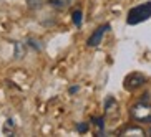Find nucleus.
<instances>
[{"label":"nucleus","instance_id":"1","mask_svg":"<svg viewBox=\"0 0 151 137\" xmlns=\"http://www.w3.org/2000/svg\"><path fill=\"white\" fill-rule=\"evenodd\" d=\"M151 17V2H145L141 5H136L128 12L126 17V23L128 25H138L141 22H146Z\"/></svg>","mask_w":151,"mask_h":137},{"label":"nucleus","instance_id":"2","mask_svg":"<svg viewBox=\"0 0 151 137\" xmlns=\"http://www.w3.org/2000/svg\"><path fill=\"white\" fill-rule=\"evenodd\" d=\"M129 114L138 122H151V106L146 101H141L138 104H134L129 109Z\"/></svg>","mask_w":151,"mask_h":137},{"label":"nucleus","instance_id":"3","mask_svg":"<svg viewBox=\"0 0 151 137\" xmlns=\"http://www.w3.org/2000/svg\"><path fill=\"white\" fill-rule=\"evenodd\" d=\"M145 81H146V78L141 75V73H131V75H128L126 78H124V89L126 91H134V89L141 88L143 84H145Z\"/></svg>","mask_w":151,"mask_h":137},{"label":"nucleus","instance_id":"4","mask_svg":"<svg viewBox=\"0 0 151 137\" xmlns=\"http://www.w3.org/2000/svg\"><path fill=\"white\" fill-rule=\"evenodd\" d=\"M108 30H110V25H108V23H105V25H101V27H98L96 30L90 35L86 45H88V46H98V45L101 43L103 36H105V33H106Z\"/></svg>","mask_w":151,"mask_h":137},{"label":"nucleus","instance_id":"5","mask_svg":"<svg viewBox=\"0 0 151 137\" xmlns=\"http://www.w3.org/2000/svg\"><path fill=\"white\" fill-rule=\"evenodd\" d=\"M50 4L53 5L55 9H67L73 4V0H50Z\"/></svg>","mask_w":151,"mask_h":137},{"label":"nucleus","instance_id":"6","mask_svg":"<svg viewBox=\"0 0 151 137\" xmlns=\"http://www.w3.org/2000/svg\"><path fill=\"white\" fill-rule=\"evenodd\" d=\"M93 124L96 126V134L101 136L103 131H105V119L103 117H93Z\"/></svg>","mask_w":151,"mask_h":137},{"label":"nucleus","instance_id":"7","mask_svg":"<svg viewBox=\"0 0 151 137\" xmlns=\"http://www.w3.org/2000/svg\"><path fill=\"white\" fill-rule=\"evenodd\" d=\"M81 20H83L81 10H75V12H73V23H75L76 27H81Z\"/></svg>","mask_w":151,"mask_h":137},{"label":"nucleus","instance_id":"8","mask_svg":"<svg viewBox=\"0 0 151 137\" xmlns=\"http://www.w3.org/2000/svg\"><path fill=\"white\" fill-rule=\"evenodd\" d=\"M124 134H136V136H143L145 132H143V129H139V127H128Z\"/></svg>","mask_w":151,"mask_h":137},{"label":"nucleus","instance_id":"9","mask_svg":"<svg viewBox=\"0 0 151 137\" xmlns=\"http://www.w3.org/2000/svg\"><path fill=\"white\" fill-rule=\"evenodd\" d=\"M76 131H78V132H86V131H88V124L86 122H80L78 124V126H76Z\"/></svg>","mask_w":151,"mask_h":137},{"label":"nucleus","instance_id":"10","mask_svg":"<svg viewBox=\"0 0 151 137\" xmlns=\"http://www.w3.org/2000/svg\"><path fill=\"white\" fill-rule=\"evenodd\" d=\"M27 2H28V5H30L32 9H38L40 4H42V0H27Z\"/></svg>","mask_w":151,"mask_h":137},{"label":"nucleus","instance_id":"11","mask_svg":"<svg viewBox=\"0 0 151 137\" xmlns=\"http://www.w3.org/2000/svg\"><path fill=\"white\" fill-rule=\"evenodd\" d=\"M76 91H78V88H76V86H73V88H70V93L73 94V93H76Z\"/></svg>","mask_w":151,"mask_h":137},{"label":"nucleus","instance_id":"12","mask_svg":"<svg viewBox=\"0 0 151 137\" xmlns=\"http://www.w3.org/2000/svg\"><path fill=\"white\" fill-rule=\"evenodd\" d=\"M150 136H151V126H150Z\"/></svg>","mask_w":151,"mask_h":137}]
</instances>
